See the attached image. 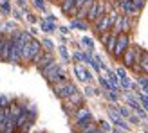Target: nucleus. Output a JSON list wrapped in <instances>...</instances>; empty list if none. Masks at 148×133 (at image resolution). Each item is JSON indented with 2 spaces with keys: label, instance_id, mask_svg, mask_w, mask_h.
<instances>
[{
  "label": "nucleus",
  "instance_id": "1",
  "mask_svg": "<svg viewBox=\"0 0 148 133\" xmlns=\"http://www.w3.org/2000/svg\"><path fill=\"white\" fill-rule=\"evenodd\" d=\"M40 72H42L43 77H45L51 85H54V83H58V81H62V79H67L65 72H63V69H62V65H60L58 61L49 63V65L45 66V69H42Z\"/></svg>",
  "mask_w": 148,
  "mask_h": 133
},
{
  "label": "nucleus",
  "instance_id": "2",
  "mask_svg": "<svg viewBox=\"0 0 148 133\" xmlns=\"http://www.w3.org/2000/svg\"><path fill=\"white\" fill-rule=\"evenodd\" d=\"M76 90H78L76 85L71 83L69 79H62V81H58V83L52 85V92H54L56 97H60L62 101H63V99H67L69 95H72Z\"/></svg>",
  "mask_w": 148,
  "mask_h": 133
},
{
  "label": "nucleus",
  "instance_id": "3",
  "mask_svg": "<svg viewBox=\"0 0 148 133\" xmlns=\"http://www.w3.org/2000/svg\"><path fill=\"white\" fill-rule=\"evenodd\" d=\"M130 47V38L126 32H119L117 34V40H116V47H114L112 50V56L116 58V59H121L125 54V50Z\"/></svg>",
  "mask_w": 148,
  "mask_h": 133
},
{
  "label": "nucleus",
  "instance_id": "4",
  "mask_svg": "<svg viewBox=\"0 0 148 133\" xmlns=\"http://www.w3.org/2000/svg\"><path fill=\"white\" fill-rule=\"evenodd\" d=\"M42 50V43L36 42V40H31L29 43H25L24 45V49H22V61H33V58H35L38 52Z\"/></svg>",
  "mask_w": 148,
  "mask_h": 133
},
{
  "label": "nucleus",
  "instance_id": "5",
  "mask_svg": "<svg viewBox=\"0 0 148 133\" xmlns=\"http://www.w3.org/2000/svg\"><path fill=\"white\" fill-rule=\"evenodd\" d=\"M74 121H76V126H78V130L81 128V126L85 124H89L92 122V114L89 112V108H85V106H79V108L74 112Z\"/></svg>",
  "mask_w": 148,
  "mask_h": 133
},
{
  "label": "nucleus",
  "instance_id": "6",
  "mask_svg": "<svg viewBox=\"0 0 148 133\" xmlns=\"http://www.w3.org/2000/svg\"><path fill=\"white\" fill-rule=\"evenodd\" d=\"M119 7H121V11H123L126 16H137L139 15V11L134 7L132 0H119Z\"/></svg>",
  "mask_w": 148,
  "mask_h": 133
},
{
  "label": "nucleus",
  "instance_id": "7",
  "mask_svg": "<svg viewBox=\"0 0 148 133\" xmlns=\"http://www.w3.org/2000/svg\"><path fill=\"white\" fill-rule=\"evenodd\" d=\"M74 74H76L78 79H79V81H83V83H89L90 79H92L90 72H87L83 65H76V66H74Z\"/></svg>",
  "mask_w": 148,
  "mask_h": 133
},
{
  "label": "nucleus",
  "instance_id": "8",
  "mask_svg": "<svg viewBox=\"0 0 148 133\" xmlns=\"http://www.w3.org/2000/svg\"><path fill=\"white\" fill-rule=\"evenodd\" d=\"M136 50H137V47H128L125 50V54H123V63L126 65V66H132L134 65V61H136Z\"/></svg>",
  "mask_w": 148,
  "mask_h": 133
},
{
  "label": "nucleus",
  "instance_id": "9",
  "mask_svg": "<svg viewBox=\"0 0 148 133\" xmlns=\"http://www.w3.org/2000/svg\"><path fill=\"white\" fill-rule=\"evenodd\" d=\"M74 2H76V0H63V2L60 4V5H62V11L65 13L67 16H74V18H76L78 11L74 9Z\"/></svg>",
  "mask_w": 148,
  "mask_h": 133
},
{
  "label": "nucleus",
  "instance_id": "10",
  "mask_svg": "<svg viewBox=\"0 0 148 133\" xmlns=\"http://www.w3.org/2000/svg\"><path fill=\"white\" fill-rule=\"evenodd\" d=\"M54 61V58H52V52H45L43 50V54H42V58L38 59V63H36V66H38V70H42V69H45L49 63H52Z\"/></svg>",
  "mask_w": 148,
  "mask_h": 133
},
{
  "label": "nucleus",
  "instance_id": "11",
  "mask_svg": "<svg viewBox=\"0 0 148 133\" xmlns=\"http://www.w3.org/2000/svg\"><path fill=\"white\" fill-rule=\"evenodd\" d=\"M92 2H94V0H85V2H83V5L79 7L78 15H76V18H78V20H83V18H87V13H89L90 5H92Z\"/></svg>",
  "mask_w": 148,
  "mask_h": 133
},
{
  "label": "nucleus",
  "instance_id": "12",
  "mask_svg": "<svg viewBox=\"0 0 148 133\" xmlns=\"http://www.w3.org/2000/svg\"><path fill=\"white\" fill-rule=\"evenodd\" d=\"M98 7H99V2L94 0L92 5H90V9H89V13H87V20L92 22V24H94V20H96V16H98Z\"/></svg>",
  "mask_w": 148,
  "mask_h": 133
},
{
  "label": "nucleus",
  "instance_id": "13",
  "mask_svg": "<svg viewBox=\"0 0 148 133\" xmlns=\"http://www.w3.org/2000/svg\"><path fill=\"white\" fill-rule=\"evenodd\" d=\"M116 40H117V34H114V32H110V36H109V40H107V43H105V47H107V50L112 54V50H114V47H116Z\"/></svg>",
  "mask_w": 148,
  "mask_h": 133
},
{
  "label": "nucleus",
  "instance_id": "14",
  "mask_svg": "<svg viewBox=\"0 0 148 133\" xmlns=\"http://www.w3.org/2000/svg\"><path fill=\"white\" fill-rule=\"evenodd\" d=\"M139 65H141V70L148 74V52H141V59H139Z\"/></svg>",
  "mask_w": 148,
  "mask_h": 133
},
{
  "label": "nucleus",
  "instance_id": "15",
  "mask_svg": "<svg viewBox=\"0 0 148 133\" xmlns=\"http://www.w3.org/2000/svg\"><path fill=\"white\" fill-rule=\"evenodd\" d=\"M109 83H110V86H112V90L116 92V88H117V83H119V77H117V74H114V72H109Z\"/></svg>",
  "mask_w": 148,
  "mask_h": 133
},
{
  "label": "nucleus",
  "instance_id": "16",
  "mask_svg": "<svg viewBox=\"0 0 148 133\" xmlns=\"http://www.w3.org/2000/svg\"><path fill=\"white\" fill-rule=\"evenodd\" d=\"M139 101H141V104H143V108L148 112V95L146 94H139Z\"/></svg>",
  "mask_w": 148,
  "mask_h": 133
},
{
  "label": "nucleus",
  "instance_id": "17",
  "mask_svg": "<svg viewBox=\"0 0 148 133\" xmlns=\"http://www.w3.org/2000/svg\"><path fill=\"white\" fill-rule=\"evenodd\" d=\"M145 2H146V0H132V4H134V7H136L137 11H141V9H143V7H145Z\"/></svg>",
  "mask_w": 148,
  "mask_h": 133
},
{
  "label": "nucleus",
  "instance_id": "18",
  "mask_svg": "<svg viewBox=\"0 0 148 133\" xmlns=\"http://www.w3.org/2000/svg\"><path fill=\"white\" fill-rule=\"evenodd\" d=\"M117 112H119V115H121V117H125V119H128V117H130V112L126 110V108H123V106H119Z\"/></svg>",
  "mask_w": 148,
  "mask_h": 133
},
{
  "label": "nucleus",
  "instance_id": "19",
  "mask_svg": "<svg viewBox=\"0 0 148 133\" xmlns=\"http://www.w3.org/2000/svg\"><path fill=\"white\" fill-rule=\"evenodd\" d=\"M72 27H76V29H81V31H85V29H87V24H85V22H78V20H76V22H72Z\"/></svg>",
  "mask_w": 148,
  "mask_h": 133
},
{
  "label": "nucleus",
  "instance_id": "20",
  "mask_svg": "<svg viewBox=\"0 0 148 133\" xmlns=\"http://www.w3.org/2000/svg\"><path fill=\"white\" fill-rule=\"evenodd\" d=\"M81 43H83V45H87V47H89V50H92V49H94V42H92L90 38H83V40H81Z\"/></svg>",
  "mask_w": 148,
  "mask_h": 133
},
{
  "label": "nucleus",
  "instance_id": "21",
  "mask_svg": "<svg viewBox=\"0 0 148 133\" xmlns=\"http://www.w3.org/2000/svg\"><path fill=\"white\" fill-rule=\"evenodd\" d=\"M119 81H121V85H123V88H130V81H128V77L126 76H123V77H119Z\"/></svg>",
  "mask_w": 148,
  "mask_h": 133
},
{
  "label": "nucleus",
  "instance_id": "22",
  "mask_svg": "<svg viewBox=\"0 0 148 133\" xmlns=\"http://www.w3.org/2000/svg\"><path fill=\"white\" fill-rule=\"evenodd\" d=\"M7 104H9V97L7 95H0V106L4 108V106H7Z\"/></svg>",
  "mask_w": 148,
  "mask_h": 133
},
{
  "label": "nucleus",
  "instance_id": "23",
  "mask_svg": "<svg viewBox=\"0 0 148 133\" xmlns=\"http://www.w3.org/2000/svg\"><path fill=\"white\" fill-rule=\"evenodd\" d=\"M43 45L47 47V52H51L52 49H54V45H52V42H51V40H43Z\"/></svg>",
  "mask_w": 148,
  "mask_h": 133
},
{
  "label": "nucleus",
  "instance_id": "24",
  "mask_svg": "<svg viewBox=\"0 0 148 133\" xmlns=\"http://www.w3.org/2000/svg\"><path fill=\"white\" fill-rule=\"evenodd\" d=\"M99 128H101V131H110V124L109 122H99Z\"/></svg>",
  "mask_w": 148,
  "mask_h": 133
},
{
  "label": "nucleus",
  "instance_id": "25",
  "mask_svg": "<svg viewBox=\"0 0 148 133\" xmlns=\"http://www.w3.org/2000/svg\"><path fill=\"white\" fill-rule=\"evenodd\" d=\"M35 5L38 9H45V5H43V0H35Z\"/></svg>",
  "mask_w": 148,
  "mask_h": 133
},
{
  "label": "nucleus",
  "instance_id": "26",
  "mask_svg": "<svg viewBox=\"0 0 148 133\" xmlns=\"http://www.w3.org/2000/svg\"><path fill=\"white\" fill-rule=\"evenodd\" d=\"M60 52H62V56H63L65 59H69V52H67V49H65V47H60Z\"/></svg>",
  "mask_w": 148,
  "mask_h": 133
},
{
  "label": "nucleus",
  "instance_id": "27",
  "mask_svg": "<svg viewBox=\"0 0 148 133\" xmlns=\"http://www.w3.org/2000/svg\"><path fill=\"white\" fill-rule=\"evenodd\" d=\"M128 121H130L132 124H139V117H136V115H130V117H128Z\"/></svg>",
  "mask_w": 148,
  "mask_h": 133
},
{
  "label": "nucleus",
  "instance_id": "28",
  "mask_svg": "<svg viewBox=\"0 0 148 133\" xmlns=\"http://www.w3.org/2000/svg\"><path fill=\"white\" fill-rule=\"evenodd\" d=\"M137 81H139V85H141V86H146V85H148V77H139Z\"/></svg>",
  "mask_w": 148,
  "mask_h": 133
},
{
  "label": "nucleus",
  "instance_id": "29",
  "mask_svg": "<svg viewBox=\"0 0 148 133\" xmlns=\"http://www.w3.org/2000/svg\"><path fill=\"white\" fill-rule=\"evenodd\" d=\"M143 92H145V94L148 95V85H146V86H143Z\"/></svg>",
  "mask_w": 148,
  "mask_h": 133
},
{
  "label": "nucleus",
  "instance_id": "30",
  "mask_svg": "<svg viewBox=\"0 0 148 133\" xmlns=\"http://www.w3.org/2000/svg\"><path fill=\"white\" fill-rule=\"evenodd\" d=\"M54 2H58V4H62V2H63V0H54Z\"/></svg>",
  "mask_w": 148,
  "mask_h": 133
},
{
  "label": "nucleus",
  "instance_id": "31",
  "mask_svg": "<svg viewBox=\"0 0 148 133\" xmlns=\"http://www.w3.org/2000/svg\"><path fill=\"white\" fill-rule=\"evenodd\" d=\"M114 133H121V131H119V130H114Z\"/></svg>",
  "mask_w": 148,
  "mask_h": 133
},
{
  "label": "nucleus",
  "instance_id": "32",
  "mask_svg": "<svg viewBox=\"0 0 148 133\" xmlns=\"http://www.w3.org/2000/svg\"><path fill=\"white\" fill-rule=\"evenodd\" d=\"M51 2H54V0H51Z\"/></svg>",
  "mask_w": 148,
  "mask_h": 133
},
{
  "label": "nucleus",
  "instance_id": "33",
  "mask_svg": "<svg viewBox=\"0 0 148 133\" xmlns=\"http://www.w3.org/2000/svg\"><path fill=\"white\" fill-rule=\"evenodd\" d=\"M145 133H148V131H145Z\"/></svg>",
  "mask_w": 148,
  "mask_h": 133
}]
</instances>
